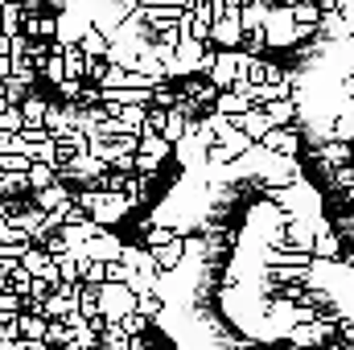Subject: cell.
Wrapping results in <instances>:
<instances>
[{
	"label": "cell",
	"instance_id": "1",
	"mask_svg": "<svg viewBox=\"0 0 354 350\" xmlns=\"http://www.w3.org/2000/svg\"><path fill=\"white\" fill-rule=\"evenodd\" d=\"M95 301H99V317L103 322H120V317H128L136 309V293L128 284H120V280H103L95 288Z\"/></svg>",
	"mask_w": 354,
	"mask_h": 350
},
{
	"label": "cell",
	"instance_id": "28",
	"mask_svg": "<svg viewBox=\"0 0 354 350\" xmlns=\"http://www.w3.org/2000/svg\"><path fill=\"white\" fill-rule=\"evenodd\" d=\"M124 350H157V347H153L145 334H136V338H128V347H124Z\"/></svg>",
	"mask_w": 354,
	"mask_h": 350
},
{
	"label": "cell",
	"instance_id": "15",
	"mask_svg": "<svg viewBox=\"0 0 354 350\" xmlns=\"http://www.w3.org/2000/svg\"><path fill=\"white\" fill-rule=\"evenodd\" d=\"M128 347V334L120 330V322H103L99 330V350H124Z\"/></svg>",
	"mask_w": 354,
	"mask_h": 350
},
{
	"label": "cell",
	"instance_id": "23",
	"mask_svg": "<svg viewBox=\"0 0 354 350\" xmlns=\"http://www.w3.org/2000/svg\"><path fill=\"white\" fill-rule=\"evenodd\" d=\"M103 280H107V268H103L99 260H87V264H83V276H79V284H91V288H99Z\"/></svg>",
	"mask_w": 354,
	"mask_h": 350
},
{
	"label": "cell",
	"instance_id": "2",
	"mask_svg": "<svg viewBox=\"0 0 354 350\" xmlns=\"http://www.w3.org/2000/svg\"><path fill=\"white\" fill-rule=\"evenodd\" d=\"M128 210H132V206H128V198H124V194L95 190V202H91L87 219H91V223H99V227H115V223H120Z\"/></svg>",
	"mask_w": 354,
	"mask_h": 350
},
{
	"label": "cell",
	"instance_id": "27",
	"mask_svg": "<svg viewBox=\"0 0 354 350\" xmlns=\"http://www.w3.org/2000/svg\"><path fill=\"white\" fill-rule=\"evenodd\" d=\"M8 350H50V347H46V342H33V338H17Z\"/></svg>",
	"mask_w": 354,
	"mask_h": 350
},
{
	"label": "cell",
	"instance_id": "7",
	"mask_svg": "<svg viewBox=\"0 0 354 350\" xmlns=\"http://www.w3.org/2000/svg\"><path fill=\"white\" fill-rule=\"evenodd\" d=\"M231 124H235V128H239V132H243L252 145H260V136L272 128V124H268V116L260 111V107H248V111H243V116H235Z\"/></svg>",
	"mask_w": 354,
	"mask_h": 350
},
{
	"label": "cell",
	"instance_id": "20",
	"mask_svg": "<svg viewBox=\"0 0 354 350\" xmlns=\"http://www.w3.org/2000/svg\"><path fill=\"white\" fill-rule=\"evenodd\" d=\"M161 309H165L161 293H140V297H136V313H140V317L153 322V317H161Z\"/></svg>",
	"mask_w": 354,
	"mask_h": 350
},
{
	"label": "cell",
	"instance_id": "11",
	"mask_svg": "<svg viewBox=\"0 0 354 350\" xmlns=\"http://www.w3.org/2000/svg\"><path fill=\"white\" fill-rule=\"evenodd\" d=\"M317 161L322 165H346L351 161V140H326V145H317Z\"/></svg>",
	"mask_w": 354,
	"mask_h": 350
},
{
	"label": "cell",
	"instance_id": "24",
	"mask_svg": "<svg viewBox=\"0 0 354 350\" xmlns=\"http://www.w3.org/2000/svg\"><path fill=\"white\" fill-rule=\"evenodd\" d=\"M120 330H124L128 338H136V334H145V330H149V317H140V313L132 309L128 317H120Z\"/></svg>",
	"mask_w": 354,
	"mask_h": 350
},
{
	"label": "cell",
	"instance_id": "9",
	"mask_svg": "<svg viewBox=\"0 0 354 350\" xmlns=\"http://www.w3.org/2000/svg\"><path fill=\"white\" fill-rule=\"evenodd\" d=\"M136 153L140 157H153V161H165L174 153V145L165 136H157V132H136Z\"/></svg>",
	"mask_w": 354,
	"mask_h": 350
},
{
	"label": "cell",
	"instance_id": "6",
	"mask_svg": "<svg viewBox=\"0 0 354 350\" xmlns=\"http://www.w3.org/2000/svg\"><path fill=\"white\" fill-rule=\"evenodd\" d=\"M33 194V206L46 214V210H58V206H66L75 194L66 190V181H54V185H46V190H29Z\"/></svg>",
	"mask_w": 354,
	"mask_h": 350
},
{
	"label": "cell",
	"instance_id": "19",
	"mask_svg": "<svg viewBox=\"0 0 354 350\" xmlns=\"http://www.w3.org/2000/svg\"><path fill=\"white\" fill-rule=\"evenodd\" d=\"M309 248H313L317 256H326V260H330V256L338 252V235H334L330 227H322V231H313V243H309Z\"/></svg>",
	"mask_w": 354,
	"mask_h": 350
},
{
	"label": "cell",
	"instance_id": "18",
	"mask_svg": "<svg viewBox=\"0 0 354 350\" xmlns=\"http://www.w3.org/2000/svg\"><path fill=\"white\" fill-rule=\"evenodd\" d=\"M25 177H29V190H46V185H54V181H58L54 165H33V161H29Z\"/></svg>",
	"mask_w": 354,
	"mask_h": 350
},
{
	"label": "cell",
	"instance_id": "17",
	"mask_svg": "<svg viewBox=\"0 0 354 350\" xmlns=\"http://www.w3.org/2000/svg\"><path fill=\"white\" fill-rule=\"evenodd\" d=\"M21 21H25L21 0L17 4H0V33H21Z\"/></svg>",
	"mask_w": 354,
	"mask_h": 350
},
{
	"label": "cell",
	"instance_id": "12",
	"mask_svg": "<svg viewBox=\"0 0 354 350\" xmlns=\"http://www.w3.org/2000/svg\"><path fill=\"white\" fill-rule=\"evenodd\" d=\"M17 338L46 342V317H37V313H17Z\"/></svg>",
	"mask_w": 354,
	"mask_h": 350
},
{
	"label": "cell",
	"instance_id": "3",
	"mask_svg": "<svg viewBox=\"0 0 354 350\" xmlns=\"http://www.w3.org/2000/svg\"><path fill=\"white\" fill-rule=\"evenodd\" d=\"M235 12H239V8H235ZM235 12H223V17H214V21H210L206 46H214V50H239L243 29H239V17H235Z\"/></svg>",
	"mask_w": 354,
	"mask_h": 350
},
{
	"label": "cell",
	"instance_id": "21",
	"mask_svg": "<svg viewBox=\"0 0 354 350\" xmlns=\"http://www.w3.org/2000/svg\"><path fill=\"white\" fill-rule=\"evenodd\" d=\"M66 342H71V326L62 317L46 322V347H66Z\"/></svg>",
	"mask_w": 354,
	"mask_h": 350
},
{
	"label": "cell",
	"instance_id": "26",
	"mask_svg": "<svg viewBox=\"0 0 354 350\" xmlns=\"http://www.w3.org/2000/svg\"><path fill=\"white\" fill-rule=\"evenodd\" d=\"M17 309H21V297L12 288H0V322L4 317H17Z\"/></svg>",
	"mask_w": 354,
	"mask_h": 350
},
{
	"label": "cell",
	"instance_id": "10",
	"mask_svg": "<svg viewBox=\"0 0 354 350\" xmlns=\"http://www.w3.org/2000/svg\"><path fill=\"white\" fill-rule=\"evenodd\" d=\"M260 111L268 116L272 128H284V124L297 120V103H292V99H268V103H260Z\"/></svg>",
	"mask_w": 354,
	"mask_h": 350
},
{
	"label": "cell",
	"instance_id": "25",
	"mask_svg": "<svg viewBox=\"0 0 354 350\" xmlns=\"http://www.w3.org/2000/svg\"><path fill=\"white\" fill-rule=\"evenodd\" d=\"M4 132H21V111H17V103H8L4 111H0V136Z\"/></svg>",
	"mask_w": 354,
	"mask_h": 350
},
{
	"label": "cell",
	"instance_id": "16",
	"mask_svg": "<svg viewBox=\"0 0 354 350\" xmlns=\"http://www.w3.org/2000/svg\"><path fill=\"white\" fill-rule=\"evenodd\" d=\"M79 42H83L79 50H83L87 58H107V42H103V33H99V29H83V33H79Z\"/></svg>",
	"mask_w": 354,
	"mask_h": 350
},
{
	"label": "cell",
	"instance_id": "13",
	"mask_svg": "<svg viewBox=\"0 0 354 350\" xmlns=\"http://www.w3.org/2000/svg\"><path fill=\"white\" fill-rule=\"evenodd\" d=\"M288 17H292V25H301V29H317V17H322V8H317L313 0H297V4L288 8Z\"/></svg>",
	"mask_w": 354,
	"mask_h": 350
},
{
	"label": "cell",
	"instance_id": "8",
	"mask_svg": "<svg viewBox=\"0 0 354 350\" xmlns=\"http://www.w3.org/2000/svg\"><path fill=\"white\" fill-rule=\"evenodd\" d=\"M46 107H50V103H46L41 95H33V91H29V95L17 103V111H21V128H41V120H46Z\"/></svg>",
	"mask_w": 354,
	"mask_h": 350
},
{
	"label": "cell",
	"instance_id": "22",
	"mask_svg": "<svg viewBox=\"0 0 354 350\" xmlns=\"http://www.w3.org/2000/svg\"><path fill=\"white\" fill-rule=\"evenodd\" d=\"M239 50H243L248 58H260V54L268 50V42H264V29H248V33H243V42H239Z\"/></svg>",
	"mask_w": 354,
	"mask_h": 350
},
{
	"label": "cell",
	"instance_id": "5",
	"mask_svg": "<svg viewBox=\"0 0 354 350\" xmlns=\"http://www.w3.org/2000/svg\"><path fill=\"white\" fill-rule=\"evenodd\" d=\"M260 149H264V153H276V157H297V149H301V132H297L292 124H284V128H268L264 136H260Z\"/></svg>",
	"mask_w": 354,
	"mask_h": 350
},
{
	"label": "cell",
	"instance_id": "4",
	"mask_svg": "<svg viewBox=\"0 0 354 350\" xmlns=\"http://www.w3.org/2000/svg\"><path fill=\"white\" fill-rule=\"evenodd\" d=\"M120 235H111V231H95L91 239H83L71 256H87V260H99V264H111V260H120Z\"/></svg>",
	"mask_w": 354,
	"mask_h": 350
},
{
	"label": "cell",
	"instance_id": "14",
	"mask_svg": "<svg viewBox=\"0 0 354 350\" xmlns=\"http://www.w3.org/2000/svg\"><path fill=\"white\" fill-rule=\"evenodd\" d=\"M185 132H189V116H181L177 107H169V111H165V128H161V136H165L169 145H177Z\"/></svg>",
	"mask_w": 354,
	"mask_h": 350
}]
</instances>
